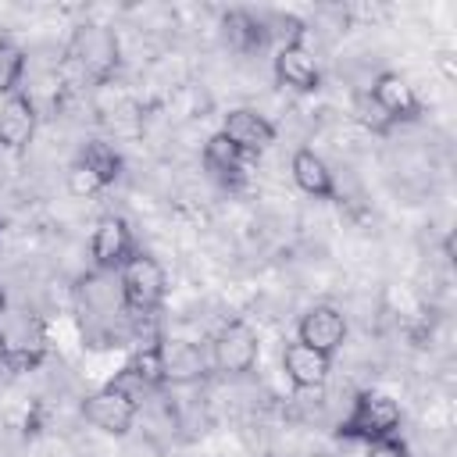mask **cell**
I'll return each instance as SVG.
<instances>
[{"mask_svg": "<svg viewBox=\"0 0 457 457\" xmlns=\"http://www.w3.org/2000/svg\"><path fill=\"white\" fill-rule=\"evenodd\" d=\"M68 57L71 64L82 71V79L89 82H107L114 79V71L121 68V46H118V36L114 29L100 25V21H82L71 39H68Z\"/></svg>", "mask_w": 457, "mask_h": 457, "instance_id": "6da1fadb", "label": "cell"}, {"mask_svg": "<svg viewBox=\"0 0 457 457\" xmlns=\"http://www.w3.org/2000/svg\"><path fill=\"white\" fill-rule=\"evenodd\" d=\"M403 425V414H400V403L378 389H364L357 393L350 414L339 421L336 436L339 439H361V443H371V439H386V436H396Z\"/></svg>", "mask_w": 457, "mask_h": 457, "instance_id": "7a4b0ae2", "label": "cell"}, {"mask_svg": "<svg viewBox=\"0 0 457 457\" xmlns=\"http://www.w3.org/2000/svg\"><path fill=\"white\" fill-rule=\"evenodd\" d=\"M164 289H168V275L161 261L143 250H136L118 271V293L132 314H154L164 300Z\"/></svg>", "mask_w": 457, "mask_h": 457, "instance_id": "3957f363", "label": "cell"}, {"mask_svg": "<svg viewBox=\"0 0 457 457\" xmlns=\"http://www.w3.org/2000/svg\"><path fill=\"white\" fill-rule=\"evenodd\" d=\"M46 357V328L39 318H18L0 332V364L7 371H29Z\"/></svg>", "mask_w": 457, "mask_h": 457, "instance_id": "277c9868", "label": "cell"}, {"mask_svg": "<svg viewBox=\"0 0 457 457\" xmlns=\"http://www.w3.org/2000/svg\"><path fill=\"white\" fill-rule=\"evenodd\" d=\"M257 353H261L257 332H253L246 321H228V325L214 336L211 364H214L221 375H246V371H253Z\"/></svg>", "mask_w": 457, "mask_h": 457, "instance_id": "5b68a950", "label": "cell"}, {"mask_svg": "<svg viewBox=\"0 0 457 457\" xmlns=\"http://www.w3.org/2000/svg\"><path fill=\"white\" fill-rule=\"evenodd\" d=\"M136 411H139V403L129 393H121L118 386H111V382L82 400V418L93 428L107 432V436H125L132 428V421H136Z\"/></svg>", "mask_w": 457, "mask_h": 457, "instance_id": "8992f818", "label": "cell"}, {"mask_svg": "<svg viewBox=\"0 0 457 457\" xmlns=\"http://www.w3.org/2000/svg\"><path fill=\"white\" fill-rule=\"evenodd\" d=\"M136 253L132 228L121 214H104L89 236V257L96 271H121V264Z\"/></svg>", "mask_w": 457, "mask_h": 457, "instance_id": "52a82bcc", "label": "cell"}, {"mask_svg": "<svg viewBox=\"0 0 457 457\" xmlns=\"http://www.w3.org/2000/svg\"><path fill=\"white\" fill-rule=\"evenodd\" d=\"M368 93L375 96V104L382 107V114H386L393 125H400V121H418V118H421V100H418L414 86H411L400 71H378Z\"/></svg>", "mask_w": 457, "mask_h": 457, "instance_id": "ba28073f", "label": "cell"}, {"mask_svg": "<svg viewBox=\"0 0 457 457\" xmlns=\"http://www.w3.org/2000/svg\"><path fill=\"white\" fill-rule=\"evenodd\" d=\"M343 339H346V318L332 303L311 307L296 325V343H303L318 353H328V357L343 346Z\"/></svg>", "mask_w": 457, "mask_h": 457, "instance_id": "9c48e42d", "label": "cell"}, {"mask_svg": "<svg viewBox=\"0 0 457 457\" xmlns=\"http://www.w3.org/2000/svg\"><path fill=\"white\" fill-rule=\"evenodd\" d=\"M221 136H225L236 150H243V154L250 157V154H261V150H268V146L275 143V125H271L261 111H253V107H236V111L225 114Z\"/></svg>", "mask_w": 457, "mask_h": 457, "instance_id": "30bf717a", "label": "cell"}, {"mask_svg": "<svg viewBox=\"0 0 457 457\" xmlns=\"http://www.w3.org/2000/svg\"><path fill=\"white\" fill-rule=\"evenodd\" d=\"M161 368H164V386H189L207 375V353L189 343V339H164L161 343Z\"/></svg>", "mask_w": 457, "mask_h": 457, "instance_id": "8fae6325", "label": "cell"}, {"mask_svg": "<svg viewBox=\"0 0 457 457\" xmlns=\"http://www.w3.org/2000/svg\"><path fill=\"white\" fill-rule=\"evenodd\" d=\"M36 104L25 93H11L0 104V146L4 150H25L36 136Z\"/></svg>", "mask_w": 457, "mask_h": 457, "instance_id": "7c38bea8", "label": "cell"}, {"mask_svg": "<svg viewBox=\"0 0 457 457\" xmlns=\"http://www.w3.org/2000/svg\"><path fill=\"white\" fill-rule=\"evenodd\" d=\"M275 79L296 93H314L321 86V68L303 43H289L275 54Z\"/></svg>", "mask_w": 457, "mask_h": 457, "instance_id": "4fadbf2b", "label": "cell"}, {"mask_svg": "<svg viewBox=\"0 0 457 457\" xmlns=\"http://www.w3.org/2000/svg\"><path fill=\"white\" fill-rule=\"evenodd\" d=\"M282 371H286V378L293 382V386H300V389H314V386H321L325 378H328V371H332V357L328 353H318V350H311V346H303V343H286V350H282Z\"/></svg>", "mask_w": 457, "mask_h": 457, "instance_id": "5bb4252c", "label": "cell"}, {"mask_svg": "<svg viewBox=\"0 0 457 457\" xmlns=\"http://www.w3.org/2000/svg\"><path fill=\"white\" fill-rule=\"evenodd\" d=\"M204 168H207V175H211L214 182H221V186H228V189H236V186L246 182V154L236 150L221 132H214V136L204 143Z\"/></svg>", "mask_w": 457, "mask_h": 457, "instance_id": "9a60e30c", "label": "cell"}, {"mask_svg": "<svg viewBox=\"0 0 457 457\" xmlns=\"http://www.w3.org/2000/svg\"><path fill=\"white\" fill-rule=\"evenodd\" d=\"M221 32H225V43L236 50V54H257L268 46V29H264V18H257L253 11H225L221 14Z\"/></svg>", "mask_w": 457, "mask_h": 457, "instance_id": "2e32d148", "label": "cell"}, {"mask_svg": "<svg viewBox=\"0 0 457 457\" xmlns=\"http://www.w3.org/2000/svg\"><path fill=\"white\" fill-rule=\"evenodd\" d=\"M293 179L314 200H332L336 196V179H332L328 164L314 150H296L293 154Z\"/></svg>", "mask_w": 457, "mask_h": 457, "instance_id": "e0dca14e", "label": "cell"}, {"mask_svg": "<svg viewBox=\"0 0 457 457\" xmlns=\"http://www.w3.org/2000/svg\"><path fill=\"white\" fill-rule=\"evenodd\" d=\"M75 164H79V168H86V171H89L104 189H107V186H114V182H118V175H121V157H118V150H114V146H107V143H100V139L86 143V146L79 150Z\"/></svg>", "mask_w": 457, "mask_h": 457, "instance_id": "ac0fdd59", "label": "cell"}, {"mask_svg": "<svg viewBox=\"0 0 457 457\" xmlns=\"http://www.w3.org/2000/svg\"><path fill=\"white\" fill-rule=\"evenodd\" d=\"M25 75V50L14 39H0V93L11 96Z\"/></svg>", "mask_w": 457, "mask_h": 457, "instance_id": "d6986e66", "label": "cell"}, {"mask_svg": "<svg viewBox=\"0 0 457 457\" xmlns=\"http://www.w3.org/2000/svg\"><path fill=\"white\" fill-rule=\"evenodd\" d=\"M353 118H357V121H361L368 132H375V136H386V132L393 129V121L382 114V107L375 104V96H371L368 89L353 96Z\"/></svg>", "mask_w": 457, "mask_h": 457, "instance_id": "ffe728a7", "label": "cell"}, {"mask_svg": "<svg viewBox=\"0 0 457 457\" xmlns=\"http://www.w3.org/2000/svg\"><path fill=\"white\" fill-rule=\"evenodd\" d=\"M68 186H71V193H79V196H89V193H100L104 186L86 171V168H79V164H71V171H68Z\"/></svg>", "mask_w": 457, "mask_h": 457, "instance_id": "44dd1931", "label": "cell"}, {"mask_svg": "<svg viewBox=\"0 0 457 457\" xmlns=\"http://www.w3.org/2000/svg\"><path fill=\"white\" fill-rule=\"evenodd\" d=\"M368 457H407V446L400 436H386V439H371L368 443Z\"/></svg>", "mask_w": 457, "mask_h": 457, "instance_id": "7402d4cb", "label": "cell"}, {"mask_svg": "<svg viewBox=\"0 0 457 457\" xmlns=\"http://www.w3.org/2000/svg\"><path fill=\"white\" fill-rule=\"evenodd\" d=\"M4 307H7V293H4V286H0V314H4Z\"/></svg>", "mask_w": 457, "mask_h": 457, "instance_id": "603a6c76", "label": "cell"}]
</instances>
